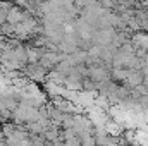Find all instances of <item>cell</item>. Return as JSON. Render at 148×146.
I'll use <instances>...</instances> for the list:
<instances>
[{"mask_svg":"<svg viewBox=\"0 0 148 146\" xmlns=\"http://www.w3.org/2000/svg\"><path fill=\"white\" fill-rule=\"evenodd\" d=\"M24 17H26V14H23V10H21L19 7H12V9L9 10V14H7V23L17 26L19 23L24 21Z\"/></svg>","mask_w":148,"mask_h":146,"instance_id":"cell-1","label":"cell"},{"mask_svg":"<svg viewBox=\"0 0 148 146\" xmlns=\"http://www.w3.org/2000/svg\"><path fill=\"white\" fill-rule=\"evenodd\" d=\"M43 136H45V139L47 141H50V143H53V141H57V139H60L62 138V132L59 131V127L57 126H48L45 131H43Z\"/></svg>","mask_w":148,"mask_h":146,"instance_id":"cell-2","label":"cell"},{"mask_svg":"<svg viewBox=\"0 0 148 146\" xmlns=\"http://www.w3.org/2000/svg\"><path fill=\"white\" fill-rule=\"evenodd\" d=\"M76 124H77V117H74L73 113H66L64 115V122H62L64 129H73V127H76Z\"/></svg>","mask_w":148,"mask_h":146,"instance_id":"cell-3","label":"cell"}]
</instances>
